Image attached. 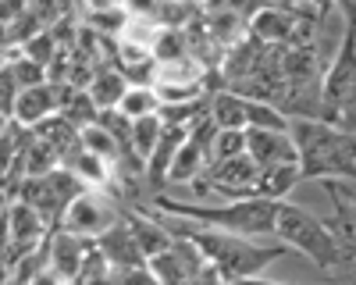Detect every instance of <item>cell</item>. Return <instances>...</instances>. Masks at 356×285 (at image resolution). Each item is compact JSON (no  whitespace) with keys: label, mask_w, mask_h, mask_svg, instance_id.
<instances>
[{"label":"cell","mask_w":356,"mask_h":285,"mask_svg":"<svg viewBox=\"0 0 356 285\" xmlns=\"http://www.w3.org/2000/svg\"><path fill=\"white\" fill-rule=\"evenodd\" d=\"M178 221V218H175ZM171 232L178 239H189L203 261L211 264L228 285L235 282H246V278H260L264 268L278 261V256L289 250V246H264L250 236H235V232H218V228H203V225H193V221H178Z\"/></svg>","instance_id":"obj_1"},{"label":"cell","mask_w":356,"mask_h":285,"mask_svg":"<svg viewBox=\"0 0 356 285\" xmlns=\"http://www.w3.org/2000/svg\"><path fill=\"white\" fill-rule=\"evenodd\" d=\"M157 214L178 218V221H193L203 228H218V232H235V236H275L278 228V200H225V204H178V200L157 196L154 200Z\"/></svg>","instance_id":"obj_2"},{"label":"cell","mask_w":356,"mask_h":285,"mask_svg":"<svg viewBox=\"0 0 356 285\" xmlns=\"http://www.w3.org/2000/svg\"><path fill=\"white\" fill-rule=\"evenodd\" d=\"M292 139L300 147L303 179L317 175H346L356 168V132H342L317 118H296Z\"/></svg>","instance_id":"obj_3"},{"label":"cell","mask_w":356,"mask_h":285,"mask_svg":"<svg viewBox=\"0 0 356 285\" xmlns=\"http://www.w3.org/2000/svg\"><path fill=\"white\" fill-rule=\"evenodd\" d=\"M342 132H356V28L346 36L321 79V118Z\"/></svg>","instance_id":"obj_4"},{"label":"cell","mask_w":356,"mask_h":285,"mask_svg":"<svg viewBox=\"0 0 356 285\" xmlns=\"http://www.w3.org/2000/svg\"><path fill=\"white\" fill-rule=\"evenodd\" d=\"M275 236H278L282 246L303 253L307 261H314L317 268H335L342 261V250H339V243L332 236V228L324 225L321 218H314L310 211H303L300 204H285L282 200Z\"/></svg>","instance_id":"obj_5"},{"label":"cell","mask_w":356,"mask_h":285,"mask_svg":"<svg viewBox=\"0 0 356 285\" xmlns=\"http://www.w3.org/2000/svg\"><path fill=\"white\" fill-rule=\"evenodd\" d=\"M86 193V182L75 175V171L68 168H57L50 171V175H40V179H25L15 193V200H22V204L36 207L50 225H61L65 211L75 204V200Z\"/></svg>","instance_id":"obj_6"},{"label":"cell","mask_w":356,"mask_h":285,"mask_svg":"<svg viewBox=\"0 0 356 285\" xmlns=\"http://www.w3.org/2000/svg\"><path fill=\"white\" fill-rule=\"evenodd\" d=\"M47 228L50 221L22 200H11V207H4V264L11 271L40 246H47Z\"/></svg>","instance_id":"obj_7"},{"label":"cell","mask_w":356,"mask_h":285,"mask_svg":"<svg viewBox=\"0 0 356 285\" xmlns=\"http://www.w3.org/2000/svg\"><path fill=\"white\" fill-rule=\"evenodd\" d=\"M122 211L114 207V200L104 193V189H86L75 204L65 211L61 218V228L86 243H100L114 225H122Z\"/></svg>","instance_id":"obj_8"},{"label":"cell","mask_w":356,"mask_h":285,"mask_svg":"<svg viewBox=\"0 0 356 285\" xmlns=\"http://www.w3.org/2000/svg\"><path fill=\"white\" fill-rule=\"evenodd\" d=\"M246 154L260 164V171L275 168H300V147L292 139V129H250L246 132Z\"/></svg>","instance_id":"obj_9"},{"label":"cell","mask_w":356,"mask_h":285,"mask_svg":"<svg viewBox=\"0 0 356 285\" xmlns=\"http://www.w3.org/2000/svg\"><path fill=\"white\" fill-rule=\"evenodd\" d=\"M57 114H61V86L57 82H40V86H29V90L18 93L11 122L29 129V132H36L40 125L57 118Z\"/></svg>","instance_id":"obj_10"},{"label":"cell","mask_w":356,"mask_h":285,"mask_svg":"<svg viewBox=\"0 0 356 285\" xmlns=\"http://www.w3.org/2000/svg\"><path fill=\"white\" fill-rule=\"evenodd\" d=\"M93 243H86L65 228H57L54 239L47 243V271H54L65 285H79V275H82V264H86V253Z\"/></svg>","instance_id":"obj_11"},{"label":"cell","mask_w":356,"mask_h":285,"mask_svg":"<svg viewBox=\"0 0 356 285\" xmlns=\"http://www.w3.org/2000/svg\"><path fill=\"white\" fill-rule=\"evenodd\" d=\"M211 122L218 129L250 132V97H239L232 90H218L211 97Z\"/></svg>","instance_id":"obj_12"},{"label":"cell","mask_w":356,"mask_h":285,"mask_svg":"<svg viewBox=\"0 0 356 285\" xmlns=\"http://www.w3.org/2000/svg\"><path fill=\"white\" fill-rule=\"evenodd\" d=\"M129 221V228H132V236H136V246L143 250V256L150 261V256H157V253H164V250H171L175 243H178V236L171 232L168 225H161V221H150L146 214H132V218H125Z\"/></svg>","instance_id":"obj_13"},{"label":"cell","mask_w":356,"mask_h":285,"mask_svg":"<svg viewBox=\"0 0 356 285\" xmlns=\"http://www.w3.org/2000/svg\"><path fill=\"white\" fill-rule=\"evenodd\" d=\"M125 90H129V79L118 72L114 65L100 68V72L93 75V82H89V97H93V104H97L100 111H118V107H122Z\"/></svg>","instance_id":"obj_14"},{"label":"cell","mask_w":356,"mask_h":285,"mask_svg":"<svg viewBox=\"0 0 356 285\" xmlns=\"http://www.w3.org/2000/svg\"><path fill=\"white\" fill-rule=\"evenodd\" d=\"M161 93H157V86L154 82H143V86H132L129 82V90L122 97V111L129 122H139V118H154V114H161Z\"/></svg>","instance_id":"obj_15"},{"label":"cell","mask_w":356,"mask_h":285,"mask_svg":"<svg viewBox=\"0 0 356 285\" xmlns=\"http://www.w3.org/2000/svg\"><path fill=\"white\" fill-rule=\"evenodd\" d=\"M68 171H75V175L86 182V189H104L107 182H111V175H114V168L104 161V157H97V154H89L86 147L65 164Z\"/></svg>","instance_id":"obj_16"},{"label":"cell","mask_w":356,"mask_h":285,"mask_svg":"<svg viewBox=\"0 0 356 285\" xmlns=\"http://www.w3.org/2000/svg\"><path fill=\"white\" fill-rule=\"evenodd\" d=\"M161 136H164V122H161V114H154V118H139V122H132V147H136V154H139L146 164H150V157H154V150H157Z\"/></svg>","instance_id":"obj_17"},{"label":"cell","mask_w":356,"mask_h":285,"mask_svg":"<svg viewBox=\"0 0 356 285\" xmlns=\"http://www.w3.org/2000/svg\"><path fill=\"white\" fill-rule=\"evenodd\" d=\"M246 154V132H235V129H218L214 136V150H211V164L221 161H235Z\"/></svg>","instance_id":"obj_18"},{"label":"cell","mask_w":356,"mask_h":285,"mask_svg":"<svg viewBox=\"0 0 356 285\" xmlns=\"http://www.w3.org/2000/svg\"><path fill=\"white\" fill-rule=\"evenodd\" d=\"M335 11L346 18V28H356V0H335Z\"/></svg>","instance_id":"obj_19"},{"label":"cell","mask_w":356,"mask_h":285,"mask_svg":"<svg viewBox=\"0 0 356 285\" xmlns=\"http://www.w3.org/2000/svg\"><path fill=\"white\" fill-rule=\"evenodd\" d=\"M82 8H86V15H97V11H114V8H122V0H82Z\"/></svg>","instance_id":"obj_20"},{"label":"cell","mask_w":356,"mask_h":285,"mask_svg":"<svg viewBox=\"0 0 356 285\" xmlns=\"http://www.w3.org/2000/svg\"><path fill=\"white\" fill-rule=\"evenodd\" d=\"M310 11L324 22V18H328V15L335 11V0H310Z\"/></svg>","instance_id":"obj_21"},{"label":"cell","mask_w":356,"mask_h":285,"mask_svg":"<svg viewBox=\"0 0 356 285\" xmlns=\"http://www.w3.org/2000/svg\"><path fill=\"white\" fill-rule=\"evenodd\" d=\"M33 285H65V282H61V278H57L54 271H43V275H40V278H36Z\"/></svg>","instance_id":"obj_22"},{"label":"cell","mask_w":356,"mask_h":285,"mask_svg":"<svg viewBox=\"0 0 356 285\" xmlns=\"http://www.w3.org/2000/svg\"><path fill=\"white\" fill-rule=\"evenodd\" d=\"M235 285H282V282H267V278L260 275V278H246V282H235Z\"/></svg>","instance_id":"obj_23"},{"label":"cell","mask_w":356,"mask_h":285,"mask_svg":"<svg viewBox=\"0 0 356 285\" xmlns=\"http://www.w3.org/2000/svg\"><path fill=\"white\" fill-rule=\"evenodd\" d=\"M164 4H178V0H164Z\"/></svg>","instance_id":"obj_24"}]
</instances>
